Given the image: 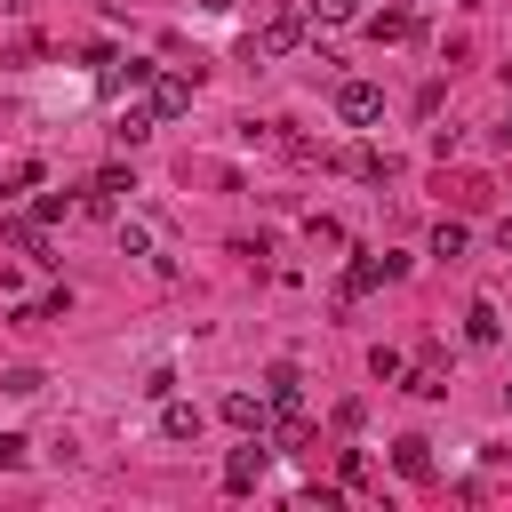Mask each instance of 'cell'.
<instances>
[{
	"label": "cell",
	"mask_w": 512,
	"mask_h": 512,
	"mask_svg": "<svg viewBox=\"0 0 512 512\" xmlns=\"http://www.w3.org/2000/svg\"><path fill=\"white\" fill-rule=\"evenodd\" d=\"M264 464H272V448H264V432H248V440L224 456V488H232V496H248V488L264 480Z\"/></svg>",
	"instance_id": "cell-1"
},
{
	"label": "cell",
	"mask_w": 512,
	"mask_h": 512,
	"mask_svg": "<svg viewBox=\"0 0 512 512\" xmlns=\"http://www.w3.org/2000/svg\"><path fill=\"white\" fill-rule=\"evenodd\" d=\"M296 40H304V16H296V8H272V16L256 24V40H248V56H288Z\"/></svg>",
	"instance_id": "cell-2"
},
{
	"label": "cell",
	"mask_w": 512,
	"mask_h": 512,
	"mask_svg": "<svg viewBox=\"0 0 512 512\" xmlns=\"http://www.w3.org/2000/svg\"><path fill=\"white\" fill-rule=\"evenodd\" d=\"M336 120H352V128L384 120V88H376V80H344V88H336Z\"/></svg>",
	"instance_id": "cell-3"
},
{
	"label": "cell",
	"mask_w": 512,
	"mask_h": 512,
	"mask_svg": "<svg viewBox=\"0 0 512 512\" xmlns=\"http://www.w3.org/2000/svg\"><path fill=\"white\" fill-rule=\"evenodd\" d=\"M224 424L232 432H272V400L264 392H224Z\"/></svg>",
	"instance_id": "cell-4"
},
{
	"label": "cell",
	"mask_w": 512,
	"mask_h": 512,
	"mask_svg": "<svg viewBox=\"0 0 512 512\" xmlns=\"http://www.w3.org/2000/svg\"><path fill=\"white\" fill-rule=\"evenodd\" d=\"M264 400L288 416V408H304V376H296V360H272L264 368Z\"/></svg>",
	"instance_id": "cell-5"
},
{
	"label": "cell",
	"mask_w": 512,
	"mask_h": 512,
	"mask_svg": "<svg viewBox=\"0 0 512 512\" xmlns=\"http://www.w3.org/2000/svg\"><path fill=\"white\" fill-rule=\"evenodd\" d=\"M392 472H400V480H432V440H424V432H400V440H392Z\"/></svg>",
	"instance_id": "cell-6"
},
{
	"label": "cell",
	"mask_w": 512,
	"mask_h": 512,
	"mask_svg": "<svg viewBox=\"0 0 512 512\" xmlns=\"http://www.w3.org/2000/svg\"><path fill=\"white\" fill-rule=\"evenodd\" d=\"M0 240H8L16 256H40V264H56V256H48V240H40V216H0Z\"/></svg>",
	"instance_id": "cell-7"
},
{
	"label": "cell",
	"mask_w": 512,
	"mask_h": 512,
	"mask_svg": "<svg viewBox=\"0 0 512 512\" xmlns=\"http://www.w3.org/2000/svg\"><path fill=\"white\" fill-rule=\"evenodd\" d=\"M496 336H504V312H496L488 296H472V304H464V344H496Z\"/></svg>",
	"instance_id": "cell-8"
},
{
	"label": "cell",
	"mask_w": 512,
	"mask_h": 512,
	"mask_svg": "<svg viewBox=\"0 0 512 512\" xmlns=\"http://www.w3.org/2000/svg\"><path fill=\"white\" fill-rule=\"evenodd\" d=\"M160 440H200V408L168 392V400H160Z\"/></svg>",
	"instance_id": "cell-9"
},
{
	"label": "cell",
	"mask_w": 512,
	"mask_h": 512,
	"mask_svg": "<svg viewBox=\"0 0 512 512\" xmlns=\"http://www.w3.org/2000/svg\"><path fill=\"white\" fill-rule=\"evenodd\" d=\"M368 40H376V48H392V40H416V16H408V8H376V16H368Z\"/></svg>",
	"instance_id": "cell-10"
},
{
	"label": "cell",
	"mask_w": 512,
	"mask_h": 512,
	"mask_svg": "<svg viewBox=\"0 0 512 512\" xmlns=\"http://www.w3.org/2000/svg\"><path fill=\"white\" fill-rule=\"evenodd\" d=\"M184 104H192V80H176V72H160V80H152V112H160V120H176Z\"/></svg>",
	"instance_id": "cell-11"
},
{
	"label": "cell",
	"mask_w": 512,
	"mask_h": 512,
	"mask_svg": "<svg viewBox=\"0 0 512 512\" xmlns=\"http://www.w3.org/2000/svg\"><path fill=\"white\" fill-rule=\"evenodd\" d=\"M152 120H160L152 104H128V112L112 120V136H120V144H144V136H152Z\"/></svg>",
	"instance_id": "cell-12"
},
{
	"label": "cell",
	"mask_w": 512,
	"mask_h": 512,
	"mask_svg": "<svg viewBox=\"0 0 512 512\" xmlns=\"http://www.w3.org/2000/svg\"><path fill=\"white\" fill-rule=\"evenodd\" d=\"M464 248H472V232H464L456 216H440V224H432V256H448V264H456Z\"/></svg>",
	"instance_id": "cell-13"
},
{
	"label": "cell",
	"mask_w": 512,
	"mask_h": 512,
	"mask_svg": "<svg viewBox=\"0 0 512 512\" xmlns=\"http://www.w3.org/2000/svg\"><path fill=\"white\" fill-rule=\"evenodd\" d=\"M368 376H376V384H392V376H408V360H400L392 344H376V352H368Z\"/></svg>",
	"instance_id": "cell-14"
},
{
	"label": "cell",
	"mask_w": 512,
	"mask_h": 512,
	"mask_svg": "<svg viewBox=\"0 0 512 512\" xmlns=\"http://www.w3.org/2000/svg\"><path fill=\"white\" fill-rule=\"evenodd\" d=\"M40 384H48L40 368H8V376H0V392H16V400H40Z\"/></svg>",
	"instance_id": "cell-15"
},
{
	"label": "cell",
	"mask_w": 512,
	"mask_h": 512,
	"mask_svg": "<svg viewBox=\"0 0 512 512\" xmlns=\"http://www.w3.org/2000/svg\"><path fill=\"white\" fill-rule=\"evenodd\" d=\"M408 392H416V400H440V392H448V384H440V360H424V368H408Z\"/></svg>",
	"instance_id": "cell-16"
},
{
	"label": "cell",
	"mask_w": 512,
	"mask_h": 512,
	"mask_svg": "<svg viewBox=\"0 0 512 512\" xmlns=\"http://www.w3.org/2000/svg\"><path fill=\"white\" fill-rule=\"evenodd\" d=\"M24 456H32V440H24V432H0V472H16Z\"/></svg>",
	"instance_id": "cell-17"
},
{
	"label": "cell",
	"mask_w": 512,
	"mask_h": 512,
	"mask_svg": "<svg viewBox=\"0 0 512 512\" xmlns=\"http://www.w3.org/2000/svg\"><path fill=\"white\" fill-rule=\"evenodd\" d=\"M312 16H320V24H352V16H360V0H312Z\"/></svg>",
	"instance_id": "cell-18"
},
{
	"label": "cell",
	"mask_w": 512,
	"mask_h": 512,
	"mask_svg": "<svg viewBox=\"0 0 512 512\" xmlns=\"http://www.w3.org/2000/svg\"><path fill=\"white\" fill-rule=\"evenodd\" d=\"M496 248H504V256H512V208H504V224H496Z\"/></svg>",
	"instance_id": "cell-19"
},
{
	"label": "cell",
	"mask_w": 512,
	"mask_h": 512,
	"mask_svg": "<svg viewBox=\"0 0 512 512\" xmlns=\"http://www.w3.org/2000/svg\"><path fill=\"white\" fill-rule=\"evenodd\" d=\"M200 8H208V16H232V8H240V0H200Z\"/></svg>",
	"instance_id": "cell-20"
},
{
	"label": "cell",
	"mask_w": 512,
	"mask_h": 512,
	"mask_svg": "<svg viewBox=\"0 0 512 512\" xmlns=\"http://www.w3.org/2000/svg\"><path fill=\"white\" fill-rule=\"evenodd\" d=\"M504 144H512V112H504Z\"/></svg>",
	"instance_id": "cell-21"
}]
</instances>
